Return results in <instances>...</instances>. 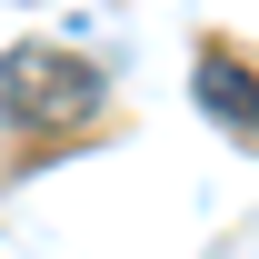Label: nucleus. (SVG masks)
I'll list each match as a JSON object with an SVG mask.
<instances>
[{
  "label": "nucleus",
  "mask_w": 259,
  "mask_h": 259,
  "mask_svg": "<svg viewBox=\"0 0 259 259\" xmlns=\"http://www.w3.org/2000/svg\"><path fill=\"white\" fill-rule=\"evenodd\" d=\"M40 100H60V120L70 110H100V70L60 60V50H10L0 60V110L10 120H40Z\"/></svg>",
  "instance_id": "obj_1"
},
{
  "label": "nucleus",
  "mask_w": 259,
  "mask_h": 259,
  "mask_svg": "<svg viewBox=\"0 0 259 259\" xmlns=\"http://www.w3.org/2000/svg\"><path fill=\"white\" fill-rule=\"evenodd\" d=\"M190 90L209 100V110H220L229 130H239V140H259V80L239 60H229V50H199V70H190Z\"/></svg>",
  "instance_id": "obj_2"
}]
</instances>
